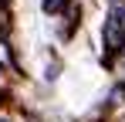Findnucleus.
<instances>
[{"mask_svg":"<svg viewBox=\"0 0 125 122\" xmlns=\"http://www.w3.org/2000/svg\"><path fill=\"white\" fill-rule=\"evenodd\" d=\"M105 44L112 51L125 48V7H115L108 14V20H105Z\"/></svg>","mask_w":125,"mask_h":122,"instance_id":"1","label":"nucleus"},{"mask_svg":"<svg viewBox=\"0 0 125 122\" xmlns=\"http://www.w3.org/2000/svg\"><path fill=\"white\" fill-rule=\"evenodd\" d=\"M64 7H68V0H44V10H47V14H58Z\"/></svg>","mask_w":125,"mask_h":122,"instance_id":"2","label":"nucleus"},{"mask_svg":"<svg viewBox=\"0 0 125 122\" xmlns=\"http://www.w3.org/2000/svg\"><path fill=\"white\" fill-rule=\"evenodd\" d=\"M3 3H7V0H0V14H3Z\"/></svg>","mask_w":125,"mask_h":122,"instance_id":"3","label":"nucleus"},{"mask_svg":"<svg viewBox=\"0 0 125 122\" xmlns=\"http://www.w3.org/2000/svg\"><path fill=\"white\" fill-rule=\"evenodd\" d=\"M3 98H7V95H3V92H0V105H3Z\"/></svg>","mask_w":125,"mask_h":122,"instance_id":"4","label":"nucleus"}]
</instances>
